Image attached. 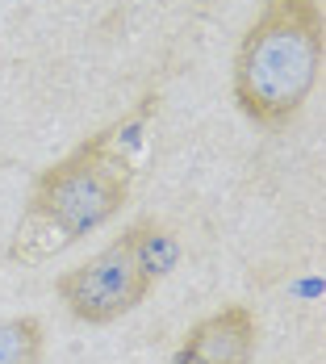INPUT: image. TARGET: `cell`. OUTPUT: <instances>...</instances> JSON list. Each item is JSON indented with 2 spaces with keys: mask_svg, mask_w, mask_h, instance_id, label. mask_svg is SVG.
Listing matches in <instances>:
<instances>
[{
  "mask_svg": "<svg viewBox=\"0 0 326 364\" xmlns=\"http://www.w3.org/2000/svg\"><path fill=\"white\" fill-rule=\"evenodd\" d=\"M326 17L318 0H263L234 50V101L263 130L289 126L318 88Z\"/></svg>",
  "mask_w": 326,
  "mask_h": 364,
  "instance_id": "1",
  "label": "cell"
},
{
  "mask_svg": "<svg viewBox=\"0 0 326 364\" xmlns=\"http://www.w3.org/2000/svg\"><path fill=\"white\" fill-rule=\"evenodd\" d=\"M130 184H134V155L117 151L113 130L105 126L38 172L26 214L55 226L67 243H80L113 214H121V205L130 201Z\"/></svg>",
  "mask_w": 326,
  "mask_h": 364,
  "instance_id": "2",
  "label": "cell"
},
{
  "mask_svg": "<svg viewBox=\"0 0 326 364\" xmlns=\"http://www.w3.org/2000/svg\"><path fill=\"white\" fill-rule=\"evenodd\" d=\"M151 277L138 268L134 247L126 239V230L109 243L105 252H97L88 264L67 268L55 277V293L59 301L67 306V314L80 323H92V327H105L117 323L121 314L138 310L151 293Z\"/></svg>",
  "mask_w": 326,
  "mask_h": 364,
  "instance_id": "3",
  "label": "cell"
},
{
  "mask_svg": "<svg viewBox=\"0 0 326 364\" xmlns=\"http://www.w3.org/2000/svg\"><path fill=\"white\" fill-rule=\"evenodd\" d=\"M259 323L247 306H226L184 335V352L197 364H251Z\"/></svg>",
  "mask_w": 326,
  "mask_h": 364,
  "instance_id": "4",
  "label": "cell"
},
{
  "mask_svg": "<svg viewBox=\"0 0 326 364\" xmlns=\"http://www.w3.org/2000/svg\"><path fill=\"white\" fill-rule=\"evenodd\" d=\"M126 239H130V247H134L138 268H143L151 281L172 277V272H176V264H180V255H184L176 230H172V226H163L159 218H138L134 226H126Z\"/></svg>",
  "mask_w": 326,
  "mask_h": 364,
  "instance_id": "5",
  "label": "cell"
},
{
  "mask_svg": "<svg viewBox=\"0 0 326 364\" xmlns=\"http://www.w3.org/2000/svg\"><path fill=\"white\" fill-rule=\"evenodd\" d=\"M46 335L34 314L0 318V364H42Z\"/></svg>",
  "mask_w": 326,
  "mask_h": 364,
  "instance_id": "6",
  "label": "cell"
},
{
  "mask_svg": "<svg viewBox=\"0 0 326 364\" xmlns=\"http://www.w3.org/2000/svg\"><path fill=\"white\" fill-rule=\"evenodd\" d=\"M168 364H197V360H192V356H188V352H184V348H180V352H176V356H172V360H168Z\"/></svg>",
  "mask_w": 326,
  "mask_h": 364,
  "instance_id": "7",
  "label": "cell"
}]
</instances>
